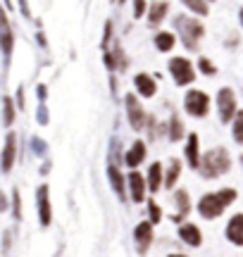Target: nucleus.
<instances>
[{
    "mask_svg": "<svg viewBox=\"0 0 243 257\" xmlns=\"http://www.w3.org/2000/svg\"><path fill=\"white\" fill-rule=\"evenodd\" d=\"M236 200V191L234 188H222L217 193H208L203 195L198 203V212L205 217V219H217L229 205Z\"/></svg>",
    "mask_w": 243,
    "mask_h": 257,
    "instance_id": "f257e3e1",
    "label": "nucleus"
},
{
    "mask_svg": "<svg viewBox=\"0 0 243 257\" xmlns=\"http://www.w3.org/2000/svg\"><path fill=\"white\" fill-rule=\"evenodd\" d=\"M229 167H232V157H229L227 148H212L210 152H205L200 157V164H198L200 174L205 179H217L222 174H227Z\"/></svg>",
    "mask_w": 243,
    "mask_h": 257,
    "instance_id": "f03ea898",
    "label": "nucleus"
},
{
    "mask_svg": "<svg viewBox=\"0 0 243 257\" xmlns=\"http://www.w3.org/2000/svg\"><path fill=\"white\" fill-rule=\"evenodd\" d=\"M174 24H177L179 33L184 36V45H186L188 50H196V48H198V41L203 38V33H205L203 24H200L198 19H191V17H177Z\"/></svg>",
    "mask_w": 243,
    "mask_h": 257,
    "instance_id": "7ed1b4c3",
    "label": "nucleus"
},
{
    "mask_svg": "<svg viewBox=\"0 0 243 257\" xmlns=\"http://www.w3.org/2000/svg\"><path fill=\"white\" fill-rule=\"evenodd\" d=\"M184 105H186V112L193 115V117H205L208 110H210V98L203 91H188L186 98H184Z\"/></svg>",
    "mask_w": 243,
    "mask_h": 257,
    "instance_id": "20e7f679",
    "label": "nucleus"
},
{
    "mask_svg": "<svg viewBox=\"0 0 243 257\" xmlns=\"http://www.w3.org/2000/svg\"><path fill=\"white\" fill-rule=\"evenodd\" d=\"M217 107H220V119L224 124H229V122L236 117L239 107H236V96H234L232 88H220V93H217Z\"/></svg>",
    "mask_w": 243,
    "mask_h": 257,
    "instance_id": "39448f33",
    "label": "nucleus"
},
{
    "mask_svg": "<svg viewBox=\"0 0 243 257\" xmlns=\"http://www.w3.org/2000/svg\"><path fill=\"white\" fill-rule=\"evenodd\" d=\"M169 72H172V76H174V81H177L179 86H186L196 79L193 64L188 62L186 57H174V60L169 62Z\"/></svg>",
    "mask_w": 243,
    "mask_h": 257,
    "instance_id": "423d86ee",
    "label": "nucleus"
},
{
    "mask_svg": "<svg viewBox=\"0 0 243 257\" xmlns=\"http://www.w3.org/2000/svg\"><path fill=\"white\" fill-rule=\"evenodd\" d=\"M124 105H126V115H129V122H131L133 131H141V128H143V122H145L143 107L138 105V100H136L131 93L124 98Z\"/></svg>",
    "mask_w": 243,
    "mask_h": 257,
    "instance_id": "0eeeda50",
    "label": "nucleus"
},
{
    "mask_svg": "<svg viewBox=\"0 0 243 257\" xmlns=\"http://www.w3.org/2000/svg\"><path fill=\"white\" fill-rule=\"evenodd\" d=\"M36 207H38V219H41V226L50 224V198H48V186H38L36 191Z\"/></svg>",
    "mask_w": 243,
    "mask_h": 257,
    "instance_id": "6e6552de",
    "label": "nucleus"
},
{
    "mask_svg": "<svg viewBox=\"0 0 243 257\" xmlns=\"http://www.w3.org/2000/svg\"><path fill=\"white\" fill-rule=\"evenodd\" d=\"M14 155H17V136L14 133H7V138H5V148H2V171L7 174L12 169V164H14Z\"/></svg>",
    "mask_w": 243,
    "mask_h": 257,
    "instance_id": "1a4fd4ad",
    "label": "nucleus"
},
{
    "mask_svg": "<svg viewBox=\"0 0 243 257\" xmlns=\"http://www.w3.org/2000/svg\"><path fill=\"white\" fill-rule=\"evenodd\" d=\"M227 238L236 243V246H243V214H234L227 224Z\"/></svg>",
    "mask_w": 243,
    "mask_h": 257,
    "instance_id": "9d476101",
    "label": "nucleus"
},
{
    "mask_svg": "<svg viewBox=\"0 0 243 257\" xmlns=\"http://www.w3.org/2000/svg\"><path fill=\"white\" fill-rule=\"evenodd\" d=\"M133 238L138 243V250H145V248L153 243V224L150 222H141V224L136 226V231H133Z\"/></svg>",
    "mask_w": 243,
    "mask_h": 257,
    "instance_id": "9b49d317",
    "label": "nucleus"
},
{
    "mask_svg": "<svg viewBox=\"0 0 243 257\" xmlns=\"http://www.w3.org/2000/svg\"><path fill=\"white\" fill-rule=\"evenodd\" d=\"M186 162H188V167L191 169H198V164H200V148H198V136L196 133H191L188 136V143H186Z\"/></svg>",
    "mask_w": 243,
    "mask_h": 257,
    "instance_id": "f8f14e48",
    "label": "nucleus"
},
{
    "mask_svg": "<svg viewBox=\"0 0 243 257\" xmlns=\"http://www.w3.org/2000/svg\"><path fill=\"white\" fill-rule=\"evenodd\" d=\"M124 160H126V167H131V169L133 167H138V164L145 160V143L143 140H136L131 148H129V152H126Z\"/></svg>",
    "mask_w": 243,
    "mask_h": 257,
    "instance_id": "ddd939ff",
    "label": "nucleus"
},
{
    "mask_svg": "<svg viewBox=\"0 0 243 257\" xmlns=\"http://www.w3.org/2000/svg\"><path fill=\"white\" fill-rule=\"evenodd\" d=\"M179 236H181V241H184V243H188V246H193V248H198L200 243H203L200 229L196 224H184L181 229H179Z\"/></svg>",
    "mask_w": 243,
    "mask_h": 257,
    "instance_id": "4468645a",
    "label": "nucleus"
},
{
    "mask_svg": "<svg viewBox=\"0 0 243 257\" xmlns=\"http://www.w3.org/2000/svg\"><path fill=\"white\" fill-rule=\"evenodd\" d=\"M129 188H131L133 203H141L143 195H145V181L138 171H131V174H129Z\"/></svg>",
    "mask_w": 243,
    "mask_h": 257,
    "instance_id": "2eb2a0df",
    "label": "nucleus"
},
{
    "mask_svg": "<svg viewBox=\"0 0 243 257\" xmlns=\"http://www.w3.org/2000/svg\"><path fill=\"white\" fill-rule=\"evenodd\" d=\"M133 81H136V88H138V93H141V96H145V98L155 96V88H157V86H155V81L148 74H136Z\"/></svg>",
    "mask_w": 243,
    "mask_h": 257,
    "instance_id": "dca6fc26",
    "label": "nucleus"
},
{
    "mask_svg": "<svg viewBox=\"0 0 243 257\" xmlns=\"http://www.w3.org/2000/svg\"><path fill=\"white\" fill-rule=\"evenodd\" d=\"M12 45H14V36H12L10 26H0V48H2V55L10 57L12 55Z\"/></svg>",
    "mask_w": 243,
    "mask_h": 257,
    "instance_id": "f3484780",
    "label": "nucleus"
},
{
    "mask_svg": "<svg viewBox=\"0 0 243 257\" xmlns=\"http://www.w3.org/2000/svg\"><path fill=\"white\" fill-rule=\"evenodd\" d=\"M174 200H177V205H179V214L174 217V222H181V219H184V217L188 214V210H191L188 193L186 191H177V193H174Z\"/></svg>",
    "mask_w": 243,
    "mask_h": 257,
    "instance_id": "a211bd4d",
    "label": "nucleus"
},
{
    "mask_svg": "<svg viewBox=\"0 0 243 257\" xmlns=\"http://www.w3.org/2000/svg\"><path fill=\"white\" fill-rule=\"evenodd\" d=\"M172 45H174V33L172 31H160L157 36H155V48H157L160 53L172 50Z\"/></svg>",
    "mask_w": 243,
    "mask_h": 257,
    "instance_id": "6ab92c4d",
    "label": "nucleus"
},
{
    "mask_svg": "<svg viewBox=\"0 0 243 257\" xmlns=\"http://www.w3.org/2000/svg\"><path fill=\"white\" fill-rule=\"evenodd\" d=\"M108 176H110V183H112V188H115V193H117L120 198H124V179H122L120 169H117V164H110Z\"/></svg>",
    "mask_w": 243,
    "mask_h": 257,
    "instance_id": "aec40b11",
    "label": "nucleus"
},
{
    "mask_svg": "<svg viewBox=\"0 0 243 257\" xmlns=\"http://www.w3.org/2000/svg\"><path fill=\"white\" fill-rule=\"evenodd\" d=\"M160 186H162V164L155 162L153 167H150V171H148V188L155 193Z\"/></svg>",
    "mask_w": 243,
    "mask_h": 257,
    "instance_id": "412c9836",
    "label": "nucleus"
},
{
    "mask_svg": "<svg viewBox=\"0 0 243 257\" xmlns=\"http://www.w3.org/2000/svg\"><path fill=\"white\" fill-rule=\"evenodd\" d=\"M165 14H167V2H155L153 7H150V14H148L150 26H153V24H160V21L165 19Z\"/></svg>",
    "mask_w": 243,
    "mask_h": 257,
    "instance_id": "4be33fe9",
    "label": "nucleus"
},
{
    "mask_svg": "<svg viewBox=\"0 0 243 257\" xmlns=\"http://www.w3.org/2000/svg\"><path fill=\"white\" fill-rule=\"evenodd\" d=\"M169 138L172 140L184 138V124H181V119L177 115H172V119H169Z\"/></svg>",
    "mask_w": 243,
    "mask_h": 257,
    "instance_id": "5701e85b",
    "label": "nucleus"
},
{
    "mask_svg": "<svg viewBox=\"0 0 243 257\" xmlns=\"http://www.w3.org/2000/svg\"><path fill=\"white\" fill-rule=\"evenodd\" d=\"M179 171H181V162H179V160H172L169 169H167V179H165V186H167V188H172V186L177 183Z\"/></svg>",
    "mask_w": 243,
    "mask_h": 257,
    "instance_id": "b1692460",
    "label": "nucleus"
},
{
    "mask_svg": "<svg viewBox=\"0 0 243 257\" xmlns=\"http://www.w3.org/2000/svg\"><path fill=\"white\" fill-rule=\"evenodd\" d=\"M234 140L239 143V145H243V110H239L236 112V117H234Z\"/></svg>",
    "mask_w": 243,
    "mask_h": 257,
    "instance_id": "393cba45",
    "label": "nucleus"
},
{
    "mask_svg": "<svg viewBox=\"0 0 243 257\" xmlns=\"http://www.w3.org/2000/svg\"><path fill=\"white\" fill-rule=\"evenodd\" d=\"M181 2L186 5L188 10H193L196 14H200V17L208 14V2H205V0H181Z\"/></svg>",
    "mask_w": 243,
    "mask_h": 257,
    "instance_id": "a878e982",
    "label": "nucleus"
},
{
    "mask_svg": "<svg viewBox=\"0 0 243 257\" xmlns=\"http://www.w3.org/2000/svg\"><path fill=\"white\" fill-rule=\"evenodd\" d=\"M2 107H5V124L10 127L12 122H14V103H12L10 98H5V100H2Z\"/></svg>",
    "mask_w": 243,
    "mask_h": 257,
    "instance_id": "bb28decb",
    "label": "nucleus"
},
{
    "mask_svg": "<svg viewBox=\"0 0 243 257\" xmlns=\"http://www.w3.org/2000/svg\"><path fill=\"white\" fill-rule=\"evenodd\" d=\"M198 67H200V72L205 76H212V74H217V69H215V64L208 60V57H200L198 60Z\"/></svg>",
    "mask_w": 243,
    "mask_h": 257,
    "instance_id": "cd10ccee",
    "label": "nucleus"
},
{
    "mask_svg": "<svg viewBox=\"0 0 243 257\" xmlns=\"http://www.w3.org/2000/svg\"><path fill=\"white\" fill-rule=\"evenodd\" d=\"M31 148H33V152L41 155V157L48 152V145H45V140H41V138H31Z\"/></svg>",
    "mask_w": 243,
    "mask_h": 257,
    "instance_id": "c85d7f7f",
    "label": "nucleus"
},
{
    "mask_svg": "<svg viewBox=\"0 0 243 257\" xmlns=\"http://www.w3.org/2000/svg\"><path fill=\"white\" fill-rule=\"evenodd\" d=\"M12 205H14V219L22 217V198H19V191L12 193Z\"/></svg>",
    "mask_w": 243,
    "mask_h": 257,
    "instance_id": "c756f323",
    "label": "nucleus"
},
{
    "mask_svg": "<svg viewBox=\"0 0 243 257\" xmlns=\"http://www.w3.org/2000/svg\"><path fill=\"white\" fill-rule=\"evenodd\" d=\"M148 214H150V219H153V222H150V224H157V222H160V217H162V212H160V207H157V205L155 203H150L148 205Z\"/></svg>",
    "mask_w": 243,
    "mask_h": 257,
    "instance_id": "7c9ffc66",
    "label": "nucleus"
},
{
    "mask_svg": "<svg viewBox=\"0 0 243 257\" xmlns=\"http://www.w3.org/2000/svg\"><path fill=\"white\" fill-rule=\"evenodd\" d=\"M145 12V0H133V17H143Z\"/></svg>",
    "mask_w": 243,
    "mask_h": 257,
    "instance_id": "2f4dec72",
    "label": "nucleus"
},
{
    "mask_svg": "<svg viewBox=\"0 0 243 257\" xmlns=\"http://www.w3.org/2000/svg\"><path fill=\"white\" fill-rule=\"evenodd\" d=\"M36 119H38L41 124H48V107H45V105L38 107V112H36Z\"/></svg>",
    "mask_w": 243,
    "mask_h": 257,
    "instance_id": "473e14b6",
    "label": "nucleus"
},
{
    "mask_svg": "<svg viewBox=\"0 0 243 257\" xmlns=\"http://www.w3.org/2000/svg\"><path fill=\"white\" fill-rule=\"evenodd\" d=\"M110 33H112V24L108 21V24H105V38H103V48H105V45H108V41H110Z\"/></svg>",
    "mask_w": 243,
    "mask_h": 257,
    "instance_id": "72a5a7b5",
    "label": "nucleus"
},
{
    "mask_svg": "<svg viewBox=\"0 0 243 257\" xmlns=\"http://www.w3.org/2000/svg\"><path fill=\"white\" fill-rule=\"evenodd\" d=\"M7 210V198H5V193L0 191V212H5Z\"/></svg>",
    "mask_w": 243,
    "mask_h": 257,
    "instance_id": "f704fd0d",
    "label": "nucleus"
},
{
    "mask_svg": "<svg viewBox=\"0 0 243 257\" xmlns=\"http://www.w3.org/2000/svg\"><path fill=\"white\" fill-rule=\"evenodd\" d=\"M36 96L41 98V100H45V86H38V88H36Z\"/></svg>",
    "mask_w": 243,
    "mask_h": 257,
    "instance_id": "c9c22d12",
    "label": "nucleus"
},
{
    "mask_svg": "<svg viewBox=\"0 0 243 257\" xmlns=\"http://www.w3.org/2000/svg\"><path fill=\"white\" fill-rule=\"evenodd\" d=\"M17 103H19V110L24 107V96H22V88H17Z\"/></svg>",
    "mask_w": 243,
    "mask_h": 257,
    "instance_id": "e433bc0d",
    "label": "nucleus"
},
{
    "mask_svg": "<svg viewBox=\"0 0 243 257\" xmlns=\"http://www.w3.org/2000/svg\"><path fill=\"white\" fill-rule=\"evenodd\" d=\"M239 19H241V26H243V7L239 10Z\"/></svg>",
    "mask_w": 243,
    "mask_h": 257,
    "instance_id": "4c0bfd02",
    "label": "nucleus"
},
{
    "mask_svg": "<svg viewBox=\"0 0 243 257\" xmlns=\"http://www.w3.org/2000/svg\"><path fill=\"white\" fill-rule=\"evenodd\" d=\"M169 257H186V255H169Z\"/></svg>",
    "mask_w": 243,
    "mask_h": 257,
    "instance_id": "58836bf2",
    "label": "nucleus"
},
{
    "mask_svg": "<svg viewBox=\"0 0 243 257\" xmlns=\"http://www.w3.org/2000/svg\"><path fill=\"white\" fill-rule=\"evenodd\" d=\"M241 162H243V157H241Z\"/></svg>",
    "mask_w": 243,
    "mask_h": 257,
    "instance_id": "ea45409f",
    "label": "nucleus"
}]
</instances>
